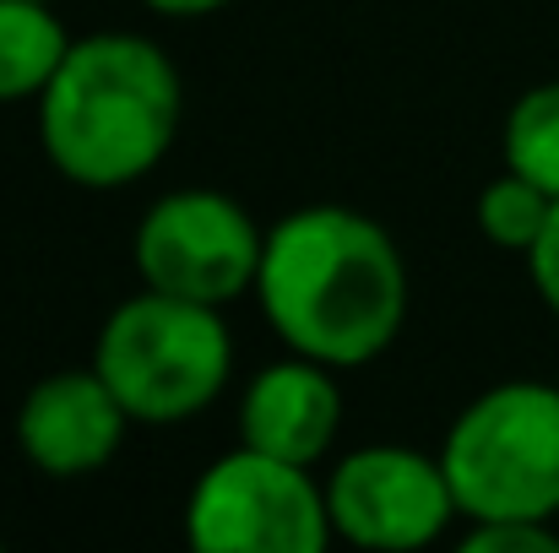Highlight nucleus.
Instances as JSON below:
<instances>
[{
  "label": "nucleus",
  "mask_w": 559,
  "mask_h": 553,
  "mask_svg": "<svg viewBox=\"0 0 559 553\" xmlns=\"http://www.w3.org/2000/svg\"><path fill=\"white\" fill-rule=\"evenodd\" d=\"M255 304L288 353L326 369L374 364L407 321V261L354 206H299L266 228Z\"/></svg>",
  "instance_id": "obj_1"
},
{
  "label": "nucleus",
  "mask_w": 559,
  "mask_h": 553,
  "mask_svg": "<svg viewBox=\"0 0 559 553\" xmlns=\"http://www.w3.org/2000/svg\"><path fill=\"white\" fill-rule=\"evenodd\" d=\"M38 147L60 180L82 190H126L147 180L186 120V87L164 44L142 33L71 38L60 71L33 98Z\"/></svg>",
  "instance_id": "obj_2"
},
{
  "label": "nucleus",
  "mask_w": 559,
  "mask_h": 553,
  "mask_svg": "<svg viewBox=\"0 0 559 553\" xmlns=\"http://www.w3.org/2000/svg\"><path fill=\"white\" fill-rule=\"evenodd\" d=\"M462 521H555L559 516V380H500L473 396L445 440Z\"/></svg>",
  "instance_id": "obj_3"
},
{
  "label": "nucleus",
  "mask_w": 559,
  "mask_h": 553,
  "mask_svg": "<svg viewBox=\"0 0 559 553\" xmlns=\"http://www.w3.org/2000/svg\"><path fill=\"white\" fill-rule=\"evenodd\" d=\"M93 369L136 423L169 429L223 396L234 374V342L223 310L147 288L109 310L93 342Z\"/></svg>",
  "instance_id": "obj_4"
},
{
  "label": "nucleus",
  "mask_w": 559,
  "mask_h": 553,
  "mask_svg": "<svg viewBox=\"0 0 559 553\" xmlns=\"http://www.w3.org/2000/svg\"><path fill=\"white\" fill-rule=\"evenodd\" d=\"M186 538L201 553H321L337 532L310 467L234 445L190 483Z\"/></svg>",
  "instance_id": "obj_5"
},
{
  "label": "nucleus",
  "mask_w": 559,
  "mask_h": 553,
  "mask_svg": "<svg viewBox=\"0 0 559 553\" xmlns=\"http://www.w3.org/2000/svg\"><path fill=\"white\" fill-rule=\"evenodd\" d=\"M261 250H266V228H255V217L234 195L206 184L158 195L142 212L131 239L142 288L212 304V310H228L234 299L255 293Z\"/></svg>",
  "instance_id": "obj_6"
},
{
  "label": "nucleus",
  "mask_w": 559,
  "mask_h": 553,
  "mask_svg": "<svg viewBox=\"0 0 559 553\" xmlns=\"http://www.w3.org/2000/svg\"><path fill=\"white\" fill-rule=\"evenodd\" d=\"M326 510L343 543L374 553L429 549L462 516L440 456H424L413 445L348 450L326 478Z\"/></svg>",
  "instance_id": "obj_7"
},
{
  "label": "nucleus",
  "mask_w": 559,
  "mask_h": 553,
  "mask_svg": "<svg viewBox=\"0 0 559 553\" xmlns=\"http://www.w3.org/2000/svg\"><path fill=\"white\" fill-rule=\"evenodd\" d=\"M131 423L136 418L126 412V401L109 390V380L93 364L55 369L27 385V396L16 407V445L33 472H44L55 483H76L115 461Z\"/></svg>",
  "instance_id": "obj_8"
},
{
  "label": "nucleus",
  "mask_w": 559,
  "mask_h": 553,
  "mask_svg": "<svg viewBox=\"0 0 559 553\" xmlns=\"http://www.w3.org/2000/svg\"><path fill=\"white\" fill-rule=\"evenodd\" d=\"M337 429H343L337 369L316 364L305 353L255 369L239 396V445H255L266 456L316 467L332 450Z\"/></svg>",
  "instance_id": "obj_9"
},
{
  "label": "nucleus",
  "mask_w": 559,
  "mask_h": 553,
  "mask_svg": "<svg viewBox=\"0 0 559 553\" xmlns=\"http://www.w3.org/2000/svg\"><path fill=\"white\" fill-rule=\"evenodd\" d=\"M71 49L55 0H0V104L38 98Z\"/></svg>",
  "instance_id": "obj_10"
},
{
  "label": "nucleus",
  "mask_w": 559,
  "mask_h": 553,
  "mask_svg": "<svg viewBox=\"0 0 559 553\" xmlns=\"http://www.w3.org/2000/svg\"><path fill=\"white\" fill-rule=\"evenodd\" d=\"M506 169L559 195V82L527 87L506 115Z\"/></svg>",
  "instance_id": "obj_11"
},
{
  "label": "nucleus",
  "mask_w": 559,
  "mask_h": 553,
  "mask_svg": "<svg viewBox=\"0 0 559 553\" xmlns=\"http://www.w3.org/2000/svg\"><path fill=\"white\" fill-rule=\"evenodd\" d=\"M549 212H555V195L538 190L533 180H522V175H511V169H506L500 180L484 184V190H478V206H473L478 233H484L489 244H500V250H516V255H527V250L538 244Z\"/></svg>",
  "instance_id": "obj_12"
},
{
  "label": "nucleus",
  "mask_w": 559,
  "mask_h": 553,
  "mask_svg": "<svg viewBox=\"0 0 559 553\" xmlns=\"http://www.w3.org/2000/svg\"><path fill=\"white\" fill-rule=\"evenodd\" d=\"M467 553H559L555 521H467Z\"/></svg>",
  "instance_id": "obj_13"
},
{
  "label": "nucleus",
  "mask_w": 559,
  "mask_h": 553,
  "mask_svg": "<svg viewBox=\"0 0 559 553\" xmlns=\"http://www.w3.org/2000/svg\"><path fill=\"white\" fill-rule=\"evenodd\" d=\"M527 272H533L538 299H544V304L559 315V195H555V212H549L544 233H538V244L527 250Z\"/></svg>",
  "instance_id": "obj_14"
},
{
  "label": "nucleus",
  "mask_w": 559,
  "mask_h": 553,
  "mask_svg": "<svg viewBox=\"0 0 559 553\" xmlns=\"http://www.w3.org/2000/svg\"><path fill=\"white\" fill-rule=\"evenodd\" d=\"M147 11H158V16H175V22H186V16H212V11H223L228 0H142Z\"/></svg>",
  "instance_id": "obj_15"
}]
</instances>
